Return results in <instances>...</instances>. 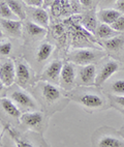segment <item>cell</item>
Listing matches in <instances>:
<instances>
[{
  "label": "cell",
  "instance_id": "22",
  "mask_svg": "<svg viewBox=\"0 0 124 147\" xmlns=\"http://www.w3.org/2000/svg\"><path fill=\"white\" fill-rule=\"evenodd\" d=\"M26 31L31 36H42L46 33V28L35 24L34 22L26 23Z\"/></svg>",
  "mask_w": 124,
  "mask_h": 147
},
{
  "label": "cell",
  "instance_id": "23",
  "mask_svg": "<svg viewBox=\"0 0 124 147\" xmlns=\"http://www.w3.org/2000/svg\"><path fill=\"white\" fill-rule=\"evenodd\" d=\"M0 18L6 19V20H16L17 18L4 0L0 1Z\"/></svg>",
  "mask_w": 124,
  "mask_h": 147
},
{
  "label": "cell",
  "instance_id": "34",
  "mask_svg": "<svg viewBox=\"0 0 124 147\" xmlns=\"http://www.w3.org/2000/svg\"><path fill=\"white\" fill-rule=\"evenodd\" d=\"M3 36H4V32H3L2 28H1V26H0V40L3 38Z\"/></svg>",
  "mask_w": 124,
  "mask_h": 147
},
{
  "label": "cell",
  "instance_id": "5",
  "mask_svg": "<svg viewBox=\"0 0 124 147\" xmlns=\"http://www.w3.org/2000/svg\"><path fill=\"white\" fill-rule=\"evenodd\" d=\"M63 63L60 60H54L49 63L42 74V80L51 84H58L60 82V75Z\"/></svg>",
  "mask_w": 124,
  "mask_h": 147
},
{
  "label": "cell",
  "instance_id": "11",
  "mask_svg": "<svg viewBox=\"0 0 124 147\" xmlns=\"http://www.w3.org/2000/svg\"><path fill=\"white\" fill-rule=\"evenodd\" d=\"M42 96L49 104H54L58 102L62 96V92L58 87L51 83H42Z\"/></svg>",
  "mask_w": 124,
  "mask_h": 147
},
{
  "label": "cell",
  "instance_id": "37",
  "mask_svg": "<svg viewBox=\"0 0 124 147\" xmlns=\"http://www.w3.org/2000/svg\"><path fill=\"white\" fill-rule=\"evenodd\" d=\"M120 133H121V135L124 137V127H122V129H120Z\"/></svg>",
  "mask_w": 124,
  "mask_h": 147
},
{
  "label": "cell",
  "instance_id": "24",
  "mask_svg": "<svg viewBox=\"0 0 124 147\" xmlns=\"http://www.w3.org/2000/svg\"><path fill=\"white\" fill-rule=\"evenodd\" d=\"M110 91L113 95H124V79H118L110 85Z\"/></svg>",
  "mask_w": 124,
  "mask_h": 147
},
{
  "label": "cell",
  "instance_id": "19",
  "mask_svg": "<svg viewBox=\"0 0 124 147\" xmlns=\"http://www.w3.org/2000/svg\"><path fill=\"white\" fill-rule=\"evenodd\" d=\"M82 25L86 30H88L89 32H94L96 31L97 28V16L94 13H89L88 15L84 17L82 19Z\"/></svg>",
  "mask_w": 124,
  "mask_h": 147
},
{
  "label": "cell",
  "instance_id": "29",
  "mask_svg": "<svg viewBox=\"0 0 124 147\" xmlns=\"http://www.w3.org/2000/svg\"><path fill=\"white\" fill-rule=\"evenodd\" d=\"M27 6L29 7H42L44 0H22Z\"/></svg>",
  "mask_w": 124,
  "mask_h": 147
},
{
  "label": "cell",
  "instance_id": "33",
  "mask_svg": "<svg viewBox=\"0 0 124 147\" xmlns=\"http://www.w3.org/2000/svg\"><path fill=\"white\" fill-rule=\"evenodd\" d=\"M52 1H54V0H44V5H49Z\"/></svg>",
  "mask_w": 124,
  "mask_h": 147
},
{
  "label": "cell",
  "instance_id": "20",
  "mask_svg": "<svg viewBox=\"0 0 124 147\" xmlns=\"http://www.w3.org/2000/svg\"><path fill=\"white\" fill-rule=\"evenodd\" d=\"M4 1L11 7V9L15 13V16L17 17L18 20L21 21V20H24L26 18V11H25V8L21 5V3L19 1H17V0H4Z\"/></svg>",
  "mask_w": 124,
  "mask_h": 147
},
{
  "label": "cell",
  "instance_id": "9",
  "mask_svg": "<svg viewBox=\"0 0 124 147\" xmlns=\"http://www.w3.org/2000/svg\"><path fill=\"white\" fill-rule=\"evenodd\" d=\"M45 120V116L40 112H28L20 117V121L28 129H40Z\"/></svg>",
  "mask_w": 124,
  "mask_h": 147
},
{
  "label": "cell",
  "instance_id": "17",
  "mask_svg": "<svg viewBox=\"0 0 124 147\" xmlns=\"http://www.w3.org/2000/svg\"><path fill=\"white\" fill-rule=\"evenodd\" d=\"M95 34L97 35V37L101 38V40H109L113 36H116L118 35V32L115 31L113 28L111 27V25H108V24H99L96 28V31Z\"/></svg>",
  "mask_w": 124,
  "mask_h": 147
},
{
  "label": "cell",
  "instance_id": "30",
  "mask_svg": "<svg viewBox=\"0 0 124 147\" xmlns=\"http://www.w3.org/2000/svg\"><path fill=\"white\" fill-rule=\"evenodd\" d=\"M53 34L56 37H62V35H64V29L61 25H57L54 28V32Z\"/></svg>",
  "mask_w": 124,
  "mask_h": 147
},
{
  "label": "cell",
  "instance_id": "4",
  "mask_svg": "<svg viewBox=\"0 0 124 147\" xmlns=\"http://www.w3.org/2000/svg\"><path fill=\"white\" fill-rule=\"evenodd\" d=\"M120 69V64L115 60L107 61L96 75L95 86H103L111 77H113Z\"/></svg>",
  "mask_w": 124,
  "mask_h": 147
},
{
  "label": "cell",
  "instance_id": "3",
  "mask_svg": "<svg viewBox=\"0 0 124 147\" xmlns=\"http://www.w3.org/2000/svg\"><path fill=\"white\" fill-rule=\"evenodd\" d=\"M98 58L97 52L90 49H78L69 54L68 60L76 65L84 66L88 64H93Z\"/></svg>",
  "mask_w": 124,
  "mask_h": 147
},
{
  "label": "cell",
  "instance_id": "15",
  "mask_svg": "<svg viewBox=\"0 0 124 147\" xmlns=\"http://www.w3.org/2000/svg\"><path fill=\"white\" fill-rule=\"evenodd\" d=\"M30 71L24 62H18L16 64V82L20 86L24 87L30 80Z\"/></svg>",
  "mask_w": 124,
  "mask_h": 147
},
{
  "label": "cell",
  "instance_id": "16",
  "mask_svg": "<svg viewBox=\"0 0 124 147\" xmlns=\"http://www.w3.org/2000/svg\"><path fill=\"white\" fill-rule=\"evenodd\" d=\"M0 105H1L2 109L7 115L11 116L13 118H20L21 117V111H20V109L17 107L16 104L11 98H7V97L1 98L0 100Z\"/></svg>",
  "mask_w": 124,
  "mask_h": 147
},
{
  "label": "cell",
  "instance_id": "31",
  "mask_svg": "<svg viewBox=\"0 0 124 147\" xmlns=\"http://www.w3.org/2000/svg\"><path fill=\"white\" fill-rule=\"evenodd\" d=\"M116 9L120 13H124V0H117L116 1Z\"/></svg>",
  "mask_w": 124,
  "mask_h": 147
},
{
  "label": "cell",
  "instance_id": "35",
  "mask_svg": "<svg viewBox=\"0 0 124 147\" xmlns=\"http://www.w3.org/2000/svg\"><path fill=\"white\" fill-rule=\"evenodd\" d=\"M3 87H4V84H3L2 82H1V80H0V92L3 90Z\"/></svg>",
  "mask_w": 124,
  "mask_h": 147
},
{
  "label": "cell",
  "instance_id": "12",
  "mask_svg": "<svg viewBox=\"0 0 124 147\" xmlns=\"http://www.w3.org/2000/svg\"><path fill=\"white\" fill-rule=\"evenodd\" d=\"M0 26L2 28L3 32L9 36H21L22 23L20 20H6V19L0 18Z\"/></svg>",
  "mask_w": 124,
  "mask_h": 147
},
{
  "label": "cell",
  "instance_id": "36",
  "mask_svg": "<svg viewBox=\"0 0 124 147\" xmlns=\"http://www.w3.org/2000/svg\"><path fill=\"white\" fill-rule=\"evenodd\" d=\"M117 0H106V2L108 3H116Z\"/></svg>",
  "mask_w": 124,
  "mask_h": 147
},
{
  "label": "cell",
  "instance_id": "7",
  "mask_svg": "<svg viewBox=\"0 0 124 147\" xmlns=\"http://www.w3.org/2000/svg\"><path fill=\"white\" fill-rule=\"evenodd\" d=\"M76 78H77V71H76L74 63H63L60 75V84L62 85V87L65 89H70L76 82Z\"/></svg>",
  "mask_w": 124,
  "mask_h": 147
},
{
  "label": "cell",
  "instance_id": "18",
  "mask_svg": "<svg viewBox=\"0 0 124 147\" xmlns=\"http://www.w3.org/2000/svg\"><path fill=\"white\" fill-rule=\"evenodd\" d=\"M53 51H54V46L52 44H50V42H44V44H42L36 52L37 61H40V62L46 61L51 56Z\"/></svg>",
  "mask_w": 124,
  "mask_h": 147
},
{
  "label": "cell",
  "instance_id": "26",
  "mask_svg": "<svg viewBox=\"0 0 124 147\" xmlns=\"http://www.w3.org/2000/svg\"><path fill=\"white\" fill-rule=\"evenodd\" d=\"M13 131L9 129V133H11V136L13 140H15V143H16L17 147H35L34 145H32L30 142H27L26 140H23L21 138H19L15 133H13Z\"/></svg>",
  "mask_w": 124,
  "mask_h": 147
},
{
  "label": "cell",
  "instance_id": "14",
  "mask_svg": "<svg viewBox=\"0 0 124 147\" xmlns=\"http://www.w3.org/2000/svg\"><path fill=\"white\" fill-rule=\"evenodd\" d=\"M96 16L101 23L111 25L116 21L117 19L122 16V13L116 8H103L96 13Z\"/></svg>",
  "mask_w": 124,
  "mask_h": 147
},
{
  "label": "cell",
  "instance_id": "25",
  "mask_svg": "<svg viewBox=\"0 0 124 147\" xmlns=\"http://www.w3.org/2000/svg\"><path fill=\"white\" fill-rule=\"evenodd\" d=\"M111 102L114 107L124 114V95H111Z\"/></svg>",
  "mask_w": 124,
  "mask_h": 147
},
{
  "label": "cell",
  "instance_id": "32",
  "mask_svg": "<svg viewBox=\"0 0 124 147\" xmlns=\"http://www.w3.org/2000/svg\"><path fill=\"white\" fill-rule=\"evenodd\" d=\"M79 1L81 3V5L84 6V7H90L93 2V0H79Z\"/></svg>",
  "mask_w": 124,
  "mask_h": 147
},
{
  "label": "cell",
  "instance_id": "10",
  "mask_svg": "<svg viewBox=\"0 0 124 147\" xmlns=\"http://www.w3.org/2000/svg\"><path fill=\"white\" fill-rule=\"evenodd\" d=\"M11 98L15 104L24 109H34L36 107L35 100L24 90H15L11 92Z\"/></svg>",
  "mask_w": 124,
  "mask_h": 147
},
{
  "label": "cell",
  "instance_id": "13",
  "mask_svg": "<svg viewBox=\"0 0 124 147\" xmlns=\"http://www.w3.org/2000/svg\"><path fill=\"white\" fill-rule=\"evenodd\" d=\"M30 11V16H31V22H34L35 24L40 25L47 29L50 23V18L48 15L47 11L42 7H31Z\"/></svg>",
  "mask_w": 124,
  "mask_h": 147
},
{
  "label": "cell",
  "instance_id": "6",
  "mask_svg": "<svg viewBox=\"0 0 124 147\" xmlns=\"http://www.w3.org/2000/svg\"><path fill=\"white\" fill-rule=\"evenodd\" d=\"M0 80L4 86H11L16 82V64L11 59L0 63Z\"/></svg>",
  "mask_w": 124,
  "mask_h": 147
},
{
  "label": "cell",
  "instance_id": "28",
  "mask_svg": "<svg viewBox=\"0 0 124 147\" xmlns=\"http://www.w3.org/2000/svg\"><path fill=\"white\" fill-rule=\"evenodd\" d=\"M111 27L117 32L124 31V16H121L117 19L113 24H111Z\"/></svg>",
  "mask_w": 124,
  "mask_h": 147
},
{
  "label": "cell",
  "instance_id": "2",
  "mask_svg": "<svg viewBox=\"0 0 124 147\" xmlns=\"http://www.w3.org/2000/svg\"><path fill=\"white\" fill-rule=\"evenodd\" d=\"M93 147H124V137L112 127H101L92 138Z\"/></svg>",
  "mask_w": 124,
  "mask_h": 147
},
{
  "label": "cell",
  "instance_id": "1",
  "mask_svg": "<svg viewBox=\"0 0 124 147\" xmlns=\"http://www.w3.org/2000/svg\"><path fill=\"white\" fill-rule=\"evenodd\" d=\"M71 98L89 112L101 111L109 108V102L107 98L97 91L87 90V91L79 92L72 95Z\"/></svg>",
  "mask_w": 124,
  "mask_h": 147
},
{
  "label": "cell",
  "instance_id": "27",
  "mask_svg": "<svg viewBox=\"0 0 124 147\" xmlns=\"http://www.w3.org/2000/svg\"><path fill=\"white\" fill-rule=\"evenodd\" d=\"M13 49V45L11 42H4L0 44V55L1 56H6L11 52Z\"/></svg>",
  "mask_w": 124,
  "mask_h": 147
},
{
  "label": "cell",
  "instance_id": "8",
  "mask_svg": "<svg viewBox=\"0 0 124 147\" xmlns=\"http://www.w3.org/2000/svg\"><path fill=\"white\" fill-rule=\"evenodd\" d=\"M96 67L94 64H88L80 67L79 82L82 86H94L96 80Z\"/></svg>",
  "mask_w": 124,
  "mask_h": 147
},
{
  "label": "cell",
  "instance_id": "21",
  "mask_svg": "<svg viewBox=\"0 0 124 147\" xmlns=\"http://www.w3.org/2000/svg\"><path fill=\"white\" fill-rule=\"evenodd\" d=\"M124 45V36L123 35H116L109 40H105V47L110 51H118Z\"/></svg>",
  "mask_w": 124,
  "mask_h": 147
}]
</instances>
